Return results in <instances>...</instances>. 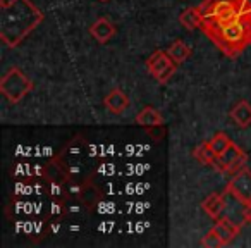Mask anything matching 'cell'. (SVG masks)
Wrapping results in <instances>:
<instances>
[{"label":"cell","mask_w":251,"mask_h":248,"mask_svg":"<svg viewBox=\"0 0 251 248\" xmlns=\"http://www.w3.org/2000/svg\"><path fill=\"white\" fill-rule=\"evenodd\" d=\"M246 162H248L246 152L237 147L236 143H232L224 154L217 155L212 167L215 169L217 172H226V174L234 176V174H237L241 169H244Z\"/></svg>","instance_id":"5b68a950"},{"label":"cell","mask_w":251,"mask_h":248,"mask_svg":"<svg viewBox=\"0 0 251 248\" xmlns=\"http://www.w3.org/2000/svg\"><path fill=\"white\" fill-rule=\"evenodd\" d=\"M212 229L215 231L217 236L220 238V241H222L224 247L229 245L230 241H232L234 238L239 236V233H241V226L236 222H232L229 217H219L217 222H215V226H213Z\"/></svg>","instance_id":"ba28073f"},{"label":"cell","mask_w":251,"mask_h":248,"mask_svg":"<svg viewBox=\"0 0 251 248\" xmlns=\"http://www.w3.org/2000/svg\"><path fill=\"white\" fill-rule=\"evenodd\" d=\"M241 12H243V7L239 0H224V2L210 5L203 14H205V19H212L215 23H227L236 19Z\"/></svg>","instance_id":"8992f818"},{"label":"cell","mask_w":251,"mask_h":248,"mask_svg":"<svg viewBox=\"0 0 251 248\" xmlns=\"http://www.w3.org/2000/svg\"><path fill=\"white\" fill-rule=\"evenodd\" d=\"M98 2H108V0H98Z\"/></svg>","instance_id":"603a6c76"},{"label":"cell","mask_w":251,"mask_h":248,"mask_svg":"<svg viewBox=\"0 0 251 248\" xmlns=\"http://www.w3.org/2000/svg\"><path fill=\"white\" fill-rule=\"evenodd\" d=\"M205 16H203L200 7H188L181 16H179V23L184 26L186 29L193 31V29H201Z\"/></svg>","instance_id":"7c38bea8"},{"label":"cell","mask_w":251,"mask_h":248,"mask_svg":"<svg viewBox=\"0 0 251 248\" xmlns=\"http://www.w3.org/2000/svg\"><path fill=\"white\" fill-rule=\"evenodd\" d=\"M193 155H195L196 161H200L205 165H212L217 159L215 152L212 150V147H210L208 141H203L201 145H198V147L195 148V152H193Z\"/></svg>","instance_id":"2e32d148"},{"label":"cell","mask_w":251,"mask_h":248,"mask_svg":"<svg viewBox=\"0 0 251 248\" xmlns=\"http://www.w3.org/2000/svg\"><path fill=\"white\" fill-rule=\"evenodd\" d=\"M243 219H244V222H246V224H251V202L250 203H244Z\"/></svg>","instance_id":"ffe728a7"},{"label":"cell","mask_w":251,"mask_h":248,"mask_svg":"<svg viewBox=\"0 0 251 248\" xmlns=\"http://www.w3.org/2000/svg\"><path fill=\"white\" fill-rule=\"evenodd\" d=\"M33 90V81L19 67H11L0 80V91L11 104L21 102Z\"/></svg>","instance_id":"3957f363"},{"label":"cell","mask_w":251,"mask_h":248,"mask_svg":"<svg viewBox=\"0 0 251 248\" xmlns=\"http://www.w3.org/2000/svg\"><path fill=\"white\" fill-rule=\"evenodd\" d=\"M103 105L108 112L119 115V114H122L126 109H129L131 102H129V97H127L124 91L119 90V88H114V90L103 98Z\"/></svg>","instance_id":"9c48e42d"},{"label":"cell","mask_w":251,"mask_h":248,"mask_svg":"<svg viewBox=\"0 0 251 248\" xmlns=\"http://www.w3.org/2000/svg\"><path fill=\"white\" fill-rule=\"evenodd\" d=\"M147 133L150 135L153 140L160 141L162 138L165 137V133H167V130L164 128V124H157V126H151V128H147Z\"/></svg>","instance_id":"d6986e66"},{"label":"cell","mask_w":251,"mask_h":248,"mask_svg":"<svg viewBox=\"0 0 251 248\" xmlns=\"http://www.w3.org/2000/svg\"><path fill=\"white\" fill-rule=\"evenodd\" d=\"M243 11H250L251 12V0H239Z\"/></svg>","instance_id":"7402d4cb"},{"label":"cell","mask_w":251,"mask_h":248,"mask_svg":"<svg viewBox=\"0 0 251 248\" xmlns=\"http://www.w3.org/2000/svg\"><path fill=\"white\" fill-rule=\"evenodd\" d=\"M226 193L232 195L241 203H250L251 202V171L248 167L241 169L237 174L232 176L226 188Z\"/></svg>","instance_id":"52a82bcc"},{"label":"cell","mask_w":251,"mask_h":248,"mask_svg":"<svg viewBox=\"0 0 251 248\" xmlns=\"http://www.w3.org/2000/svg\"><path fill=\"white\" fill-rule=\"evenodd\" d=\"M201 31L215 43L224 55L236 59L248 45H251V12L243 11L236 19L227 23L205 19Z\"/></svg>","instance_id":"7a4b0ae2"},{"label":"cell","mask_w":251,"mask_h":248,"mask_svg":"<svg viewBox=\"0 0 251 248\" xmlns=\"http://www.w3.org/2000/svg\"><path fill=\"white\" fill-rule=\"evenodd\" d=\"M217 2H224V0H203V2H201V4H200V5H198V7H200V9H201V12H205V11H206V9H208V7H210V5L217 4ZM203 16H205V14H203Z\"/></svg>","instance_id":"44dd1931"},{"label":"cell","mask_w":251,"mask_h":248,"mask_svg":"<svg viewBox=\"0 0 251 248\" xmlns=\"http://www.w3.org/2000/svg\"><path fill=\"white\" fill-rule=\"evenodd\" d=\"M42 21L31 0H0V38L7 47H18Z\"/></svg>","instance_id":"6da1fadb"},{"label":"cell","mask_w":251,"mask_h":248,"mask_svg":"<svg viewBox=\"0 0 251 248\" xmlns=\"http://www.w3.org/2000/svg\"><path fill=\"white\" fill-rule=\"evenodd\" d=\"M136 122L147 130V128L157 126V124H164V117H162V114L157 109L145 107V109H141V112L136 115Z\"/></svg>","instance_id":"4fadbf2b"},{"label":"cell","mask_w":251,"mask_h":248,"mask_svg":"<svg viewBox=\"0 0 251 248\" xmlns=\"http://www.w3.org/2000/svg\"><path fill=\"white\" fill-rule=\"evenodd\" d=\"M201 209L212 219H219L224 210H226V196H224V193H212V195H208L203 200Z\"/></svg>","instance_id":"8fae6325"},{"label":"cell","mask_w":251,"mask_h":248,"mask_svg":"<svg viewBox=\"0 0 251 248\" xmlns=\"http://www.w3.org/2000/svg\"><path fill=\"white\" fill-rule=\"evenodd\" d=\"M179 64L169 55V52L165 50H157L147 59V69L158 83H167L174 73L177 71Z\"/></svg>","instance_id":"277c9868"},{"label":"cell","mask_w":251,"mask_h":248,"mask_svg":"<svg viewBox=\"0 0 251 248\" xmlns=\"http://www.w3.org/2000/svg\"><path fill=\"white\" fill-rule=\"evenodd\" d=\"M167 52H169V55H171L177 64H182L184 60H188L189 55H191V49H189V47L186 45L182 40H176V42L172 43L171 47H169Z\"/></svg>","instance_id":"9a60e30c"},{"label":"cell","mask_w":251,"mask_h":248,"mask_svg":"<svg viewBox=\"0 0 251 248\" xmlns=\"http://www.w3.org/2000/svg\"><path fill=\"white\" fill-rule=\"evenodd\" d=\"M208 143H210V147H212V150L215 152V155H220L232 145V141H230V138L227 137L226 133H217L210 138Z\"/></svg>","instance_id":"e0dca14e"},{"label":"cell","mask_w":251,"mask_h":248,"mask_svg":"<svg viewBox=\"0 0 251 248\" xmlns=\"http://www.w3.org/2000/svg\"><path fill=\"white\" fill-rule=\"evenodd\" d=\"M90 33L98 43H107L110 38H114V35L117 33V29H115V26L112 25L107 18H100L91 25Z\"/></svg>","instance_id":"30bf717a"},{"label":"cell","mask_w":251,"mask_h":248,"mask_svg":"<svg viewBox=\"0 0 251 248\" xmlns=\"http://www.w3.org/2000/svg\"><path fill=\"white\" fill-rule=\"evenodd\" d=\"M230 117L239 128H248L251 124V104L241 100L236 107L230 110Z\"/></svg>","instance_id":"5bb4252c"},{"label":"cell","mask_w":251,"mask_h":248,"mask_svg":"<svg viewBox=\"0 0 251 248\" xmlns=\"http://www.w3.org/2000/svg\"><path fill=\"white\" fill-rule=\"evenodd\" d=\"M200 245L201 247H210V248H217V247H224L222 241H220V238L217 236V233L213 229H210L208 233L205 234V236L201 238V241H200Z\"/></svg>","instance_id":"ac0fdd59"}]
</instances>
